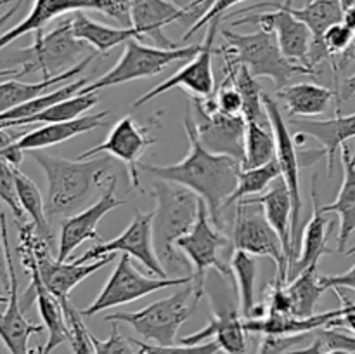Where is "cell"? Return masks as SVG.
Returning <instances> with one entry per match:
<instances>
[{"label":"cell","mask_w":355,"mask_h":354,"mask_svg":"<svg viewBox=\"0 0 355 354\" xmlns=\"http://www.w3.org/2000/svg\"><path fill=\"white\" fill-rule=\"evenodd\" d=\"M184 128L189 141V151L184 160L172 165H149L141 162L139 167L148 170L156 179L172 180L194 191L207 203L211 222L217 228H222L220 214L225 207V201L238 186V176L243 169L241 162L227 155L208 151L201 144L194 117L191 113V104H187Z\"/></svg>","instance_id":"6da1fadb"},{"label":"cell","mask_w":355,"mask_h":354,"mask_svg":"<svg viewBox=\"0 0 355 354\" xmlns=\"http://www.w3.org/2000/svg\"><path fill=\"white\" fill-rule=\"evenodd\" d=\"M354 305H355V302H354Z\"/></svg>","instance_id":"003e7915"},{"label":"cell","mask_w":355,"mask_h":354,"mask_svg":"<svg viewBox=\"0 0 355 354\" xmlns=\"http://www.w3.org/2000/svg\"><path fill=\"white\" fill-rule=\"evenodd\" d=\"M130 340L139 349V354H217L220 351L215 340L193 344V346H187V344H182V346H175V344H172V346H158V344H148L137 339Z\"/></svg>","instance_id":"60d3db41"},{"label":"cell","mask_w":355,"mask_h":354,"mask_svg":"<svg viewBox=\"0 0 355 354\" xmlns=\"http://www.w3.org/2000/svg\"><path fill=\"white\" fill-rule=\"evenodd\" d=\"M7 301H9V297H6V295H0V304H7Z\"/></svg>","instance_id":"91938a15"},{"label":"cell","mask_w":355,"mask_h":354,"mask_svg":"<svg viewBox=\"0 0 355 354\" xmlns=\"http://www.w3.org/2000/svg\"><path fill=\"white\" fill-rule=\"evenodd\" d=\"M0 229H2L3 243H6V253L7 262H9V276H10V287L7 292V307L6 311L0 312V340L3 342L6 349L10 354H31L30 337L33 333H42L45 330L44 325H37L24 318V311L21 307L19 302V281H17L16 267H14L12 252H10L9 245V235H7V222L6 214L0 212Z\"/></svg>","instance_id":"e0dca14e"},{"label":"cell","mask_w":355,"mask_h":354,"mask_svg":"<svg viewBox=\"0 0 355 354\" xmlns=\"http://www.w3.org/2000/svg\"><path fill=\"white\" fill-rule=\"evenodd\" d=\"M153 217H155V212L137 210V214L134 215L132 222L125 228L121 235H118L111 242L96 243L83 255L75 257L71 260L76 264H87L111 255L114 252H123L137 259L142 266L148 267L156 276L168 278V273L163 267L162 260L156 255L155 243H153Z\"/></svg>","instance_id":"5bb4252c"},{"label":"cell","mask_w":355,"mask_h":354,"mask_svg":"<svg viewBox=\"0 0 355 354\" xmlns=\"http://www.w3.org/2000/svg\"><path fill=\"white\" fill-rule=\"evenodd\" d=\"M232 245L236 250H245L255 257H269L274 260L276 276L288 283L290 260L281 238L263 215L260 205L250 203L245 198L238 201L232 228Z\"/></svg>","instance_id":"8fae6325"},{"label":"cell","mask_w":355,"mask_h":354,"mask_svg":"<svg viewBox=\"0 0 355 354\" xmlns=\"http://www.w3.org/2000/svg\"><path fill=\"white\" fill-rule=\"evenodd\" d=\"M288 354H350V353H347V351H342V349H324L321 340H319L318 337H314V342H312L311 346L304 347V349H293Z\"/></svg>","instance_id":"db71d44e"},{"label":"cell","mask_w":355,"mask_h":354,"mask_svg":"<svg viewBox=\"0 0 355 354\" xmlns=\"http://www.w3.org/2000/svg\"><path fill=\"white\" fill-rule=\"evenodd\" d=\"M194 124L201 144L211 153L227 155L238 162L245 160L246 120L243 115L222 113L217 108L214 96L194 97Z\"/></svg>","instance_id":"4fadbf2b"},{"label":"cell","mask_w":355,"mask_h":354,"mask_svg":"<svg viewBox=\"0 0 355 354\" xmlns=\"http://www.w3.org/2000/svg\"><path fill=\"white\" fill-rule=\"evenodd\" d=\"M336 295L342 301V307H340V316L336 319H333L329 323L328 328H345L355 333V305L350 298H347L345 295L340 292V288H335Z\"/></svg>","instance_id":"681fc988"},{"label":"cell","mask_w":355,"mask_h":354,"mask_svg":"<svg viewBox=\"0 0 355 354\" xmlns=\"http://www.w3.org/2000/svg\"><path fill=\"white\" fill-rule=\"evenodd\" d=\"M16 186H17V196H19L21 208L24 214H28L30 221L33 222L35 229L38 235L52 246V239H54V233H52L51 221L45 212V198L42 196L40 189L37 184L16 167Z\"/></svg>","instance_id":"836d02e7"},{"label":"cell","mask_w":355,"mask_h":354,"mask_svg":"<svg viewBox=\"0 0 355 354\" xmlns=\"http://www.w3.org/2000/svg\"><path fill=\"white\" fill-rule=\"evenodd\" d=\"M201 2H207V3H211V2H214V0H201Z\"/></svg>","instance_id":"be15d7a7"},{"label":"cell","mask_w":355,"mask_h":354,"mask_svg":"<svg viewBox=\"0 0 355 354\" xmlns=\"http://www.w3.org/2000/svg\"><path fill=\"white\" fill-rule=\"evenodd\" d=\"M99 96L97 92H89V94H76V96L69 97V99L61 101L58 104H52L47 110L40 111L38 115L33 117L21 118V120H9V121H0V128H12V127H24V125L31 124H59V121H68L75 120V118L82 117L85 111H89L90 108L96 106Z\"/></svg>","instance_id":"d6a6232c"},{"label":"cell","mask_w":355,"mask_h":354,"mask_svg":"<svg viewBox=\"0 0 355 354\" xmlns=\"http://www.w3.org/2000/svg\"><path fill=\"white\" fill-rule=\"evenodd\" d=\"M3 290V287H2V283H0V292H2Z\"/></svg>","instance_id":"e7e4bbea"},{"label":"cell","mask_w":355,"mask_h":354,"mask_svg":"<svg viewBox=\"0 0 355 354\" xmlns=\"http://www.w3.org/2000/svg\"><path fill=\"white\" fill-rule=\"evenodd\" d=\"M103 14L113 17L123 26H132V2L130 0H104Z\"/></svg>","instance_id":"c3c4849f"},{"label":"cell","mask_w":355,"mask_h":354,"mask_svg":"<svg viewBox=\"0 0 355 354\" xmlns=\"http://www.w3.org/2000/svg\"><path fill=\"white\" fill-rule=\"evenodd\" d=\"M110 117V111H101L96 115H85V117L75 118V120L59 121V124H47L40 128L21 134L16 141V146L21 151H35V149H44L49 146L61 144L68 139L76 137L80 134L94 130V128L104 125V120Z\"/></svg>","instance_id":"d4e9b609"},{"label":"cell","mask_w":355,"mask_h":354,"mask_svg":"<svg viewBox=\"0 0 355 354\" xmlns=\"http://www.w3.org/2000/svg\"><path fill=\"white\" fill-rule=\"evenodd\" d=\"M314 337L321 340L324 349H342L355 354V333L345 328H319L314 332Z\"/></svg>","instance_id":"f6af8a7d"},{"label":"cell","mask_w":355,"mask_h":354,"mask_svg":"<svg viewBox=\"0 0 355 354\" xmlns=\"http://www.w3.org/2000/svg\"><path fill=\"white\" fill-rule=\"evenodd\" d=\"M232 276L239 288V311L245 319L252 316L255 309V281H257V257L245 250H234L231 259Z\"/></svg>","instance_id":"d590c367"},{"label":"cell","mask_w":355,"mask_h":354,"mask_svg":"<svg viewBox=\"0 0 355 354\" xmlns=\"http://www.w3.org/2000/svg\"><path fill=\"white\" fill-rule=\"evenodd\" d=\"M114 191H116V177H113L110 186H106L99 200L94 201L92 205L83 208L78 214L62 219L61 233H59V248L55 259L61 260V262L69 260L71 253L87 239H94L96 243L101 242V236L97 235V226H99L101 219L110 214L111 210H114V208L127 203L125 200L118 198Z\"/></svg>","instance_id":"ac0fdd59"},{"label":"cell","mask_w":355,"mask_h":354,"mask_svg":"<svg viewBox=\"0 0 355 354\" xmlns=\"http://www.w3.org/2000/svg\"><path fill=\"white\" fill-rule=\"evenodd\" d=\"M66 321L69 326V346H71L75 354H97L96 346H94L92 333L87 330L85 323L82 319V312L69 302L64 307Z\"/></svg>","instance_id":"ab89813d"},{"label":"cell","mask_w":355,"mask_h":354,"mask_svg":"<svg viewBox=\"0 0 355 354\" xmlns=\"http://www.w3.org/2000/svg\"><path fill=\"white\" fill-rule=\"evenodd\" d=\"M318 266H311L298 273L291 281H288L286 288L291 298V314L293 316H312L315 314L319 301L326 288L322 287L319 278L315 276Z\"/></svg>","instance_id":"e575fe53"},{"label":"cell","mask_w":355,"mask_h":354,"mask_svg":"<svg viewBox=\"0 0 355 354\" xmlns=\"http://www.w3.org/2000/svg\"><path fill=\"white\" fill-rule=\"evenodd\" d=\"M92 340L97 354H139L135 353L134 342L125 335H121L116 321H111V333L106 340H101L94 335Z\"/></svg>","instance_id":"bcb514c9"},{"label":"cell","mask_w":355,"mask_h":354,"mask_svg":"<svg viewBox=\"0 0 355 354\" xmlns=\"http://www.w3.org/2000/svg\"><path fill=\"white\" fill-rule=\"evenodd\" d=\"M104 0H35L30 14L16 24L14 28L7 30L6 33L0 35V51L12 44L23 35L31 33V31L44 30L45 24L54 17L61 16L66 12H76V10H103Z\"/></svg>","instance_id":"cb8c5ba5"},{"label":"cell","mask_w":355,"mask_h":354,"mask_svg":"<svg viewBox=\"0 0 355 354\" xmlns=\"http://www.w3.org/2000/svg\"><path fill=\"white\" fill-rule=\"evenodd\" d=\"M187 283H193V274L175 278L144 276V274L135 269L130 255L125 253L118 260L113 274L106 281L96 301L80 312H82V316H94L97 312L104 311V309H113L118 307V305L128 304V302H134L137 298L146 297V295L163 290V288L184 287Z\"/></svg>","instance_id":"30bf717a"},{"label":"cell","mask_w":355,"mask_h":354,"mask_svg":"<svg viewBox=\"0 0 355 354\" xmlns=\"http://www.w3.org/2000/svg\"><path fill=\"white\" fill-rule=\"evenodd\" d=\"M7 76H12V78H19V68L0 69V78H7Z\"/></svg>","instance_id":"6f0895ef"},{"label":"cell","mask_w":355,"mask_h":354,"mask_svg":"<svg viewBox=\"0 0 355 354\" xmlns=\"http://www.w3.org/2000/svg\"><path fill=\"white\" fill-rule=\"evenodd\" d=\"M288 10L311 30L312 45L307 66L315 73L322 61H328V52L322 42L326 30L343 21L342 2L340 0H288Z\"/></svg>","instance_id":"ffe728a7"},{"label":"cell","mask_w":355,"mask_h":354,"mask_svg":"<svg viewBox=\"0 0 355 354\" xmlns=\"http://www.w3.org/2000/svg\"><path fill=\"white\" fill-rule=\"evenodd\" d=\"M10 2H12V0H0V7L7 6V3H10Z\"/></svg>","instance_id":"94428289"},{"label":"cell","mask_w":355,"mask_h":354,"mask_svg":"<svg viewBox=\"0 0 355 354\" xmlns=\"http://www.w3.org/2000/svg\"><path fill=\"white\" fill-rule=\"evenodd\" d=\"M155 142V139L149 135L148 127H142L132 117H123L113 125L107 137L101 144L87 149L78 158H92V156L106 153L113 158L121 160L128 167V176H130V184L134 187H141L139 183V170L141 165V156L144 155L146 149Z\"/></svg>","instance_id":"d6986e66"},{"label":"cell","mask_w":355,"mask_h":354,"mask_svg":"<svg viewBox=\"0 0 355 354\" xmlns=\"http://www.w3.org/2000/svg\"><path fill=\"white\" fill-rule=\"evenodd\" d=\"M276 97L283 101L290 118H311L329 110L336 90L318 83H295L276 90Z\"/></svg>","instance_id":"83f0119b"},{"label":"cell","mask_w":355,"mask_h":354,"mask_svg":"<svg viewBox=\"0 0 355 354\" xmlns=\"http://www.w3.org/2000/svg\"><path fill=\"white\" fill-rule=\"evenodd\" d=\"M222 17L211 21L207 28V35L201 44L200 52L187 62L186 66L173 73L170 78L163 80L162 83L153 87L151 90L139 97L134 103V108H141L148 104L155 97L162 96L163 92L180 87L186 89L194 97H211L215 94V75H214V52H215V38H217L218 26H220Z\"/></svg>","instance_id":"9a60e30c"},{"label":"cell","mask_w":355,"mask_h":354,"mask_svg":"<svg viewBox=\"0 0 355 354\" xmlns=\"http://www.w3.org/2000/svg\"><path fill=\"white\" fill-rule=\"evenodd\" d=\"M312 333H298V335H263L260 340L257 354H288L295 347L304 344Z\"/></svg>","instance_id":"ee69618b"},{"label":"cell","mask_w":355,"mask_h":354,"mask_svg":"<svg viewBox=\"0 0 355 354\" xmlns=\"http://www.w3.org/2000/svg\"><path fill=\"white\" fill-rule=\"evenodd\" d=\"M241 2H245V0H214V2H211V6L208 7L207 12H205L203 16L196 21V23L191 24V28L186 31V35H184L182 38L184 40L191 38L194 33H196V31H200L201 28L208 26L211 21L217 19V17H222L224 16V12H227L231 7L238 6V3H241Z\"/></svg>","instance_id":"7dc6e473"},{"label":"cell","mask_w":355,"mask_h":354,"mask_svg":"<svg viewBox=\"0 0 355 354\" xmlns=\"http://www.w3.org/2000/svg\"><path fill=\"white\" fill-rule=\"evenodd\" d=\"M149 194L156 200L153 217V243L156 255L168 274L189 271L191 262L177 248L175 243L193 229L200 214V196L189 187L165 179L155 180Z\"/></svg>","instance_id":"3957f363"},{"label":"cell","mask_w":355,"mask_h":354,"mask_svg":"<svg viewBox=\"0 0 355 354\" xmlns=\"http://www.w3.org/2000/svg\"><path fill=\"white\" fill-rule=\"evenodd\" d=\"M214 99L222 113L232 115V117L243 115V97L241 94H239L238 87L232 82L231 76L224 75V80L220 82L218 89L215 90Z\"/></svg>","instance_id":"7bdbcfd3"},{"label":"cell","mask_w":355,"mask_h":354,"mask_svg":"<svg viewBox=\"0 0 355 354\" xmlns=\"http://www.w3.org/2000/svg\"><path fill=\"white\" fill-rule=\"evenodd\" d=\"M246 333L248 332L245 328V318L241 316V311L232 302H220L215 305L214 316L205 328L179 340L180 344L193 346V344L208 342V339L214 337L220 351H224L225 354H246L248 353Z\"/></svg>","instance_id":"44dd1931"},{"label":"cell","mask_w":355,"mask_h":354,"mask_svg":"<svg viewBox=\"0 0 355 354\" xmlns=\"http://www.w3.org/2000/svg\"><path fill=\"white\" fill-rule=\"evenodd\" d=\"M290 124L297 132L311 135L321 144V155L328 160V176L333 177L335 155L349 139L355 137V113L342 115L338 111L335 118L328 120H311V118H290Z\"/></svg>","instance_id":"7402d4cb"},{"label":"cell","mask_w":355,"mask_h":354,"mask_svg":"<svg viewBox=\"0 0 355 354\" xmlns=\"http://www.w3.org/2000/svg\"><path fill=\"white\" fill-rule=\"evenodd\" d=\"M132 2V28H135L139 38H148L156 47H180L170 40L163 28L175 21L193 19L196 23L208 10L211 3L193 0L186 6H179L173 0H130Z\"/></svg>","instance_id":"2e32d148"},{"label":"cell","mask_w":355,"mask_h":354,"mask_svg":"<svg viewBox=\"0 0 355 354\" xmlns=\"http://www.w3.org/2000/svg\"><path fill=\"white\" fill-rule=\"evenodd\" d=\"M343 23L350 28L355 33V6L343 10Z\"/></svg>","instance_id":"9f6ffc18"},{"label":"cell","mask_w":355,"mask_h":354,"mask_svg":"<svg viewBox=\"0 0 355 354\" xmlns=\"http://www.w3.org/2000/svg\"><path fill=\"white\" fill-rule=\"evenodd\" d=\"M224 75L231 76L243 97V117L246 121H257L260 125H269L266 106H263V90L255 76L243 65L224 59Z\"/></svg>","instance_id":"1f68e13d"},{"label":"cell","mask_w":355,"mask_h":354,"mask_svg":"<svg viewBox=\"0 0 355 354\" xmlns=\"http://www.w3.org/2000/svg\"><path fill=\"white\" fill-rule=\"evenodd\" d=\"M352 158H354V162H355V155H354V156H352Z\"/></svg>","instance_id":"03108f58"},{"label":"cell","mask_w":355,"mask_h":354,"mask_svg":"<svg viewBox=\"0 0 355 354\" xmlns=\"http://www.w3.org/2000/svg\"><path fill=\"white\" fill-rule=\"evenodd\" d=\"M31 158L42 167L47 177L45 212L49 221L75 215V212L96 196L97 191L110 186L114 177V160L110 155L68 160L35 149Z\"/></svg>","instance_id":"7a4b0ae2"},{"label":"cell","mask_w":355,"mask_h":354,"mask_svg":"<svg viewBox=\"0 0 355 354\" xmlns=\"http://www.w3.org/2000/svg\"><path fill=\"white\" fill-rule=\"evenodd\" d=\"M200 49L201 44L180 45V47L173 49L156 47V45L149 47V45L142 44L139 38H130L125 42V51L116 65L96 82L87 83L78 92H96V90L106 89V87L120 85V83L146 78V76H155L172 62L191 61L200 52Z\"/></svg>","instance_id":"52a82bcc"},{"label":"cell","mask_w":355,"mask_h":354,"mask_svg":"<svg viewBox=\"0 0 355 354\" xmlns=\"http://www.w3.org/2000/svg\"><path fill=\"white\" fill-rule=\"evenodd\" d=\"M250 203H257L262 207L263 215L272 226L274 231L281 238L286 252L290 267L293 264V252H291V214H293V201H291L290 187L283 177H277L269 189L257 198H245Z\"/></svg>","instance_id":"484cf974"},{"label":"cell","mask_w":355,"mask_h":354,"mask_svg":"<svg viewBox=\"0 0 355 354\" xmlns=\"http://www.w3.org/2000/svg\"><path fill=\"white\" fill-rule=\"evenodd\" d=\"M87 83H89V80L87 78H78L75 80V82H69L66 83V85H61L59 89L52 90V92L40 94V96H37L35 99L26 101V103L19 104V106H16L14 110H9L6 111V113L0 115V121L21 120V118H28V117H33V115H38L40 111L47 110L49 106H52V104H58L61 103V101H66L69 99V97L76 96L78 90L83 89Z\"/></svg>","instance_id":"f35d334b"},{"label":"cell","mask_w":355,"mask_h":354,"mask_svg":"<svg viewBox=\"0 0 355 354\" xmlns=\"http://www.w3.org/2000/svg\"><path fill=\"white\" fill-rule=\"evenodd\" d=\"M196 305L198 301L194 298L193 283H187L170 297L153 302L139 311L114 312L104 316V319L110 323L116 321L132 326L135 333H139L148 342L172 346L175 344L182 323L191 318Z\"/></svg>","instance_id":"8992f818"},{"label":"cell","mask_w":355,"mask_h":354,"mask_svg":"<svg viewBox=\"0 0 355 354\" xmlns=\"http://www.w3.org/2000/svg\"><path fill=\"white\" fill-rule=\"evenodd\" d=\"M99 52L94 51L92 54L87 56L82 62H78L76 66H73L68 71L61 73V75H55L52 78L40 80V82H21L19 78H10L6 80V82H0V115L6 113V111L14 110L19 104L26 103V101L35 99L37 96L44 94L45 90H49L51 87L61 85L62 82H68L69 78L76 76L78 73H82L94 59L97 58Z\"/></svg>","instance_id":"f546056e"},{"label":"cell","mask_w":355,"mask_h":354,"mask_svg":"<svg viewBox=\"0 0 355 354\" xmlns=\"http://www.w3.org/2000/svg\"><path fill=\"white\" fill-rule=\"evenodd\" d=\"M322 287L328 288H350L355 290V266L350 267L349 271L340 274H331V276H319Z\"/></svg>","instance_id":"f907efd6"},{"label":"cell","mask_w":355,"mask_h":354,"mask_svg":"<svg viewBox=\"0 0 355 354\" xmlns=\"http://www.w3.org/2000/svg\"><path fill=\"white\" fill-rule=\"evenodd\" d=\"M343 163V183L340 187V193L333 203L322 205V210L326 214L335 212L340 217V231H338V248L336 252H345V245L350 236L355 233V162L350 155L349 146L343 144L340 149Z\"/></svg>","instance_id":"f1b7e54d"},{"label":"cell","mask_w":355,"mask_h":354,"mask_svg":"<svg viewBox=\"0 0 355 354\" xmlns=\"http://www.w3.org/2000/svg\"><path fill=\"white\" fill-rule=\"evenodd\" d=\"M246 14V17L232 21V26H241V24H259L263 30L274 31L277 42L281 45V51L291 61L300 62L307 66L309 54H311L312 33L305 23L293 16L288 10V0L283 3L276 2H260L255 6L245 7L236 12L229 14V17ZM309 68V66H307Z\"/></svg>","instance_id":"9c48e42d"},{"label":"cell","mask_w":355,"mask_h":354,"mask_svg":"<svg viewBox=\"0 0 355 354\" xmlns=\"http://www.w3.org/2000/svg\"><path fill=\"white\" fill-rule=\"evenodd\" d=\"M73 33L80 38V40L87 42L94 51L97 52H107L110 49L116 47V45L125 44L130 38H139V33L135 28H114L107 26V24L94 21L92 17L87 16L83 10H76L71 17ZM141 40V38H139Z\"/></svg>","instance_id":"4dcf8cb0"},{"label":"cell","mask_w":355,"mask_h":354,"mask_svg":"<svg viewBox=\"0 0 355 354\" xmlns=\"http://www.w3.org/2000/svg\"><path fill=\"white\" fill-rule=\"evenodd\" d=\"M263 106H266L269 127L276 139V158L281 167V177L286 180L293 201V214H291V252L293 259L300 253L302 248V193H300V155L297 151V142L288 128V121L281 111L279 104L274 97L263 92Z\"/></svg>","instance_id":"7c38bea8"},{"label":"cell","mask_w":355,"mask_h":354,"mask_svg":"<svg viewBox=\"0 0 355 354\" xmlns=\"http://www.w3.org/2000/svg\"><path fill=\"white\" fill-rule=\"evenodd\" d=\"M340 316V309L319 312L312 316L291 314H267L263 318L245 319V328L250 333L260 335H298V333H314L315 330L326 328L333 319Z\"/></svg>","instance_id":"4316f807"},{"label":"cell","mask_w":355,"mask_h":354,"mask_svg":"<svg viewBox=\"0 0 355 354\" xmlns=\"http://www.w3.org/2000/svg\"><path fill=\"white\" fill-rule=\"evenodd\" d=\"M23 2H24V0H16V2L12 3V7H9V9H7L6 12H3L2 16H0V35L6 33V26H7V24H9V21L12 19L14 16H16V12L21 9Z\"/></svg>","instance_id":"11a10c76"},{"label":"cell","mask_w":355,"mask_h":354,"mask_svg":"<svg viewBox=\"0 0 355 354\" xmlns=\"http://www.w3.org/2000/svg\"><path fill=\"white\" fill-rule=\"evenodd\" d=\"M0 354H10V353H9V351H7V353H6V351H3L2 347H0Z\"/></svg>","instance_id":"6125c7cd"},{"label":"cell","mask_w":355,"mask_h":354,"mask_svg":"<svg viewBox=\"0 0 355 354\" xmlns=\"http://www.w3.org/2000/svg\"><path fill=\"white\" fill-rule=\"evenodd\" d=\"M277 177H281V167L277 158L270 160L266 165L255 167V169H241L238 176V186H236L234 193L229 196V200L225 201L224 208L232 207L243 198H250L252 194L262 193Z\"/></svg>","instance_id":"8d00e7d4"},{"label":"cell","mask_w":355,"mask_h":354,"mask_svg":"<svg viewBox=\"0 0 355 354\" xmlns=\"http://www.w3.org/2000/svg\"><path fill=\"white\" fill-rule=\"evenodd\" d=\"M231 239L220 231V228L211 222L208 207L203 198H200V214H198L196 222L193 229L182 238L177 239L175 246L187 257L191 266L194 267L193 273V290L194 298L198 302L205 295V287H207V274L210 267H214L220 276L232 280L231 264L224 262L220 257L222 250L229 246Z\"/></svg>","instance_id":"ba28073f"},{"label":"cell","mask_w":355,"mask_h":354,"mask_svg":"<svg viewBox=\"0 0 355 354\" xmlns=\"http://www.w3.org/2000/svg\"><path fill=\"white\" fill-rule=\"evenodd\" d=\"M315 179L312 177V186H311V196H312V215L309 222L305 224L304 235H302V248L300 255L293 260L288 273V281L293 280L298 273L311 266H318L321 257L324 253H329L331 250L328 248V233L329 224H333L328 219V214L322 210L319 205L318 191H315Z\"/></svg>","instance_id":"603a6c76"},{"label":"cell","mask_w":355,"mask_h":354,"mask_svg":"<svg viewBox=\"0 0 355 354\" xmlns=\"http://www.w3.org/2000/svg\"><path fill=\"white\" fill-rule=\"evenodd\" d=\"M354 253H355V245L350 246L349 250H345V255H354Z\"/></svg>","instance_id":"680465c9"},{"label":"cell","mask_w":355,"mask_h":354,"mask_svg":"<svg viewBox=\"0 0 355 354\" xmlns=\"http://www.w3.org/2000/svg\"><path fill=\"white\" fill-rule=\"evenodd\" d=\"M276 158V139L272 130H267L266 125L257 121H246L245 135V160L243 169H255L266 165Z\"/></svg>","instance_id":"74e56055"},{"label":"cell","mask_w":355,"mask_h":354,"mask_svg":"<svg viewBox=\"0 0 355 354\" xmlns=\"http://www.w3.org/2000/svg\"><path fill=\"white\" fill-rule=\"evenodd\" d=\"M90 45L73 33L71 17L61 21L54 30L44 33L35 31V40L30 47L19 49L10 56L14 65H19V78L33 73H42V80L68 71L82 62Z\"/></svg>","instance_id":"5b68a950"},{"label":"cell","mask_w":355,"mask_h":354,"mask_svg":"<svg viewBox=\"0 0 355 354\" xmlns=\"http://www.w3.org/2000/svg\"><path fill=\"white\" fill-rule=\"evenodd\" d=\"M220 33L227 45L222 47L218 54L234 65L246 66L255 78H270L276 90L286 87L297 75L315 76L311 68L284 56L274 31L260 28L255 33L246 35L231 30H222Z\"/></svg>","instance_id":"277c9868"},{"label":"cell","mask_w":355,"mask_h":354,"mask_svg":"<svg viewBox=\"0 0 355 354\" xmlns=\"http://www.w3.org/2000/svg\"><path fill=\"white\" fill-rule=\"evenodd\" d=\"M0 200L12 210L16 221H23L24 212L17 196L16 167L3 158H0Z\"/></svg>","instance_id":"b9f144b4"},{"label":"cell","mask_w":355,"mask_h":354,"mask_svg":"<svg viewBox=\"0 0 355 354\" xmlns=\"http://www.w3.org/2000/svg\"><path fill=\"white\" fill-rule=\"evenodd\" d=\"M350 97H355V71L347 76L345 82L336 89V111H340V104L343 101H349Z\"/></svg>","instance_id":"816d5d0a"},{"label":"cell","mask_w":355,"mask_h":354,"mask_svg":"<svg viewBox=\"0 0 355 354\" xmlns=\"http://www.w3.org/2000/svg\"><path fill=\"white\" fill-rule=\"evenodd\" d=\"M0 283H2L3 290H6L7 294L10 287V276H9V262H7L6 243H3L2 229H0Z\"/></svg>","instance_id":"f5cc1de1"}]
</instances>
